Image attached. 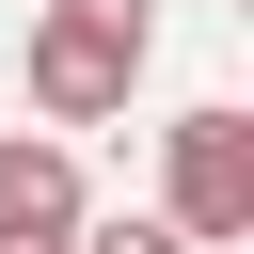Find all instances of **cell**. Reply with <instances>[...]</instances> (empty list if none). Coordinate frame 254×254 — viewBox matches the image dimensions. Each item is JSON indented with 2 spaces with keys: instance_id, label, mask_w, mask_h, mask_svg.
Wrapping results in <instances>:
<instances>
[{
  "instance_id": "cell-1",
  "label": "cell",
  "mask_w": 254,
  "mask_h": 254,
  "mask_svg": "<svg viewBox=\"0 0 254 254\" xmlns=\"http://www.w3.org/2000/svg\"><path fill=\"white\" fill-rule=\"evenodd\" d=\"M143 64H159V16L143 0H48L32 16V111L48 127H111L143 95Z\"/></svg>"
},
{
  "instance_id": "cell-4",
  "label": "cell",
  "mask_w": 254,
  "mask_h": 254,
  "mask_svg": "<svg viewBox=\"0 0 254 254\" xmlns=\"http://www.w3.org/2000/svg\"><path fill=\"white\" fill-rule=\"evenodd\" d=\"M64 254H190V238H175L159 206H79V222H64Z\"/></svg>"
},
{
  "instance_id": "cell-3",
  "label": "cell",
  "mask_w": 254,
  "mask_h": 254,
  "mask_svg": "<svg viewBox=\"0 0 254 254\" xmlns=\"http://www.w3.org/2000/svg\"><path fill=\"white\" fill-rule=\"evenodd\" d=\"M95 190H79V159L64 143H0V238H64Z\"/></svg>"
},
{
  "instance_id": "cell-2",
  "label": "cell",
  "mask_w": 254,
  "mask_h": 254,
  "mask_svg": "<svg viewBox=\"0 0 254 254\" xmlns=\"http://www.w3.org/2000/svg\"><path fill=\"white\" fill-rule=\"evenodd\" d=\"M159 143H175V206H159V222H175L190 254L254 238V111H222V95H206V111H175Z\"/></svg>"
},
{
  "instance_id": "cell-5",
  "label": "cell",
  "mask_w": 254,
  "mask_h": 254,
  "mask_svg": "<svg viewBox=\"0 0 254 254\" xmlns=\"http://www.w3.org/2000/svg\"><path fill=\"white\" fill-rule=\"evenodd\" d=\"M0 254H64V238H0Z\"/></svg>"
}]
</instances>
